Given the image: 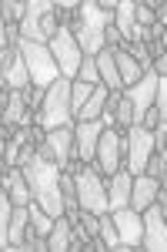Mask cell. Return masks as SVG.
<instances>
[{
  "mask_svg": "<svg viewBox=\"0 0 167 252\" xmlns=\"http://www.w3.org/2000/svg\"><path fill=\"white\" fill-rule=\"evenodd\" d=\"M20 172H24V182L30 189V202H37L44 212L57 219L64 215V195H60V168L54 165V158L47 152V145H24L20 152Z\"/></svg>",
  "mask_w": 167,
  "mask_h": 252,
  "instance_id": "cell-1",
  "label": "cell"
},
{
  "mask_svg": "<svg viewBox=\"0 0 167 252\" xmlns=\"http://www.w3.org/2000/svg\"><path fill=\"white\" fill-rule=\"evenodd\" d=\"M114 24V10H104L100 3L94 0H84L77 7V17L71 24V34H74L77 47L84 58H97L104 51V31Z\"/></svg>",
  "mask_w": 167,
  "mask_h": 252,
  "instance_id": "cell-2",
  "label": "cell"
},
{
  "mask_svg": "<svg viewBox=\"0 0 167 252\" xmlns=\"http://www.w3.org/2000/svg\"><path fill=\"white\" fill-rule=\"evenodd\" d=\"M20 27V40H30V44H50V37L57 34L60 20H57V10L50 0H27L24 7V20L17 24Z\"/></svg>",
  "mask_w": 167,
  "mask_h": 252,
  "instance_id": "cell-3",
  "label": "cell"
},
{
  "mask_svg": "<svg viewBox=\"0 0 167 252\" xmlns=\"http://www.w3.org/2000/svg\"><path fill=\"white\" fill-rule=\"evenodd\" d=\"M71 81L67 78H57L47 91H44V104L37 111L40 128L54 131V128H71Z\"/></svg>",
  "mask_w": 167,
  "mask_h": 252,
  "instance_id": "cell-4",
  "label": "cell"
},
{
  "mask_svg": "<svg viewBox=\"0 0 167 252\" xmlns=\"http://www.w3.org/2000/svg\"><path fill=\"white\" fill-rule=\"evenodd\" d=\"M74 175V192H77V205L84 212H94V215H104L107 212V185L100 182V175L94 165H77L71 168Z\"/></svg>",
  "mask_w": 167,
  "mask_h": 252,
  "instance_id": "cell-5",
  "label": "cell"
},
{
  "mask_svg": "<svg viewBox=\"0 0 167 252\" xmlns=\"http://www.w3.org/2000/svg\"><path fill=\"white\" fill-rule=\"evenodd\" d=\"M17 51L24 64H27V74H30V88H40V91H47L57 78H60V71H57L54 58H50V51L44 47V44H30V40H17Z\"/></svg>",
  "mask_w": 167,
  "mask_h": 252,
  "instance_id": "cell-6",
  "label": "cell"
},
{
  "mask_svg": "<svg viewBox=\"0 0 167 252\" xmlns=\"http://www.w3.org/2000/svg\"><path fill=\"white\" fill-rule=\"evenodd\" d=\"M164 212H167V195H164V185L157 189L154 202L144 209V235H141V249L147 252H164L167 249V229H164Z\"/></svg>",
  "mask_w": 167,
  "mask_h": 252,
  "instance_id": "cell-7",
  "label": "cell"
},
{
  "mask_svg": "<svg viewBox=\"0 0 167 252\" xmlns=\"http://www.w3.org/2000/svg\"><path fill=\"white\" fill-rule=\"evenodd\" d=\"M47 51H50V58H54L57 71H60V78L74 81L77 71H80V61H84V54H80V47H77V40H74V34H71V27H67V24H60V27H57V34L50 37Z\"/></svg>",
  "mask_w": 167,
  "mask_h": 252,
  "instance_id": "cell-8",
  "label": "cell"
},
{
  "mask_svg": "<svg viewBox=\"0 0 167 252\" xmlns=\"http://www.w3.org/2000/svg\"><path fill=\"white\" fill-rule=\"evenodd\" d=\"M157 78H161V74L144 71V74H141V81H137V84H130L127 91H124V97H127V104H130V125H141V121H144V115L154 108Z\"/></svg>",
  "mask_w": 167,
  "mask_h": 252,
  "instance_id": "cell-9",
  "label": "cell"
},
{
  "mask_svg": "<svg viewBox=\"0 0 167 252\" xmlns=\"http://www.w3.org/2000/svg\"><path fill=\"white\" fill-rule=\"evenodd\" d=\"M120 131L117 128H104L100 138H97V148H94V168L97 175H107L111 178L117 168H120Z\"/></svg>",
  "mask_w": 167,
  "mask_h": 252,
  "instance_id": "cell-10",
  "label": "cell"
},
{
  "mask_svg": "<svg viewBox=\"0 0 167 252\" xmlns=\"http://www.w3.org/2000/svg\"><path fill=\"white\" fill-rule=\"evenodd\" d=\"M111 222L114 229H117V235H120V242L127 246V249H141V235H144V222H141V212H134L130 205H124V209H114Z\"/></svg>",
  "mask_w": 167,
  "mask_h": 252,
  "instance_id": "cell-11",
  "label": "cell"
},
{
  "mask_svg": "<svg viewBox=\"0 0 167 252\" xmlns=\"http://www.w3.org/2000/svg\"><path fill=\"white\" fill-rule=\"evenodd\" d=\"M114 31L127 44H147L150 40L147 31L137 27V20H134V0H117L114 3Z\"/></svg>",
  "mask_w": 167,
  "mask_h": 252,
  "instance_id": "cell-12",
  "label": "cell"
},
{
  "mask_svg": "<svg viewBox=\"0 0 167 252\" xmlns=\"http://www.w3.org/2000/svg\"><path fill=\"white\" fill-rule=\"evenodd\" d=\"M104 131L100 121H80V128H74V152H71V161H80V165H94V148H97V138Z\"/></svg>",
  "mask_w": 167,
  "mask_h": 252,
  "instance_id": "cell-13",
  "label": "cell"
},
{
  "mask_svg": "<svg viewBox=\"0 0 167 252\" xmlns=\"http://www.w3.org/2000/svg\"><path fill=\"white\" fill-rule=\"evenodd\" d=\"M47 152L60 172H71V148H74V128H54L47 131Z\"/></svg>",
  "mask_w": 167,
  "mask_h": 252,
  "instance_id": "cell-14",
  "label": "cell"
},
{
  "mask_svg": "<svg viewBox=\"0 0 167 252\" xmlns=\"http://www.w3.org/2000/svg\"><path fill=\"white\" fill-rule=\"evenodd\" d=\"M30 108H27V91H7V108L0 115V125L7 128H30Z\"/></svg>",
  "mask_w": 167,
  "mask_h": 252,
  "instance_id": "cell-15",
  "label": "cell"
},
{
  "mask_svg": "<svg viewBox=\"0 0 167 252\" xmlns=\"http://www.w3.org/2000/svg\"><path fill=\"white\" fill-rule=\"evenodd\" d=\"M161 189V182L157 178H150V175H134V182H130V198L127 205L134 212H144L150 202H154V195Z\"/></svg>",
  "mask_w": 167,
  "mask_h": 252,
  "instance_id": "cell-16",
  "label": "cell"
},
{
  "mask_svg": "<svg viewBox=\"0 0 167 252\" xmlns=\"http://www.w3.org/2000/svg\"><path fill=\"white\" fill-rule=\"evenodd\" d=\"M130 182H134V175L127 172V168H117V172L111 175V189H107V212H114V209H124L130 198Z\"/></svg>",
  "mask_w": 167,
  "mask_h": 252,
  "instance_id": "cell-17",
  "label": "cell"
},
{
  "mask_svg": "<svg viewBox=\"0 0 167 252\" xmlns=\"http://www.w3.org/2000/svg\"><path fill=\"white\" fill-rule=\"evenodd\" d=\"M30 232V215H27V205H14V215H10V229H7V249L14 252L24 246V239Z\"/></svg>",
  "mask_w": 167,
  "mask_h": 252,
  "instance_id": "cell-18",
  "label": "cell"
},
{
  "mask_svg": "<svg viewBox=\"0 0 167 252\" xmlns=\"http://www.w3.org/2000/svg\"><path fill=\"white\" fill-rule=\"evenodd\" d=\"M0 74H3V81H7L10 91H27V88H30V74H27V64H24L17 47H14V54H10V64H7Z\"/></svg>",
  "mask_w": 167,
  "mask_h": 252,
  "instance_id": "cell-19",
  "label": "cell"
},
{
  "mask_svg": "<svg viewBox=\"0 0 167 252\" xmlns=\"http://www.w3.org/2000/svg\"><path fill=\"white\" fill-rule=\"evenodd\" d=\"M0 185H3V192L10 195V202H14V205H27V202H30V189H27V182H24L20 165L7 168V175L0 178Z\"/></svg>",
  "mask_w": 167,
  "mask_h": 252,
  "instance_id": "cell-20",
  "label": "cell"
},
{
  "mask_svg": "<svg viewBox=\"0 0 167 252\" xmlns=\"http://www.w3.org/2000/svg\"><path fill=\"white\" fill-rule=\"evenodd\" d=\"M94 64H97V78H100V84H104L107 91H124V84L117 78V67H114V51L111 47H104V51L94 58Z\"/></svg>",
  "mask_w": 167,
  "mask_h": 252,
  "instance_id": "cell-21",
  "label": "cell"
},
{
  "mask_svg": "<svg viewBox=\"0 0 167 252\" xmlns=\"http://www.w3.org/2000/svg\"><path fill=\"white\" fill-rule=\"evenodd\" d=\"M114 67H117V78H120V84H124V88L137 84V81H141V74H144V71L137 67V61L130 58L124 47H120V51H114Z\"/></svg>",
  "mask_w": 167,
  "mask_h": 252,
  "instance_id": "cell-22",
  "label": "cell"
},
{
  "mask_svg": "<svg viewBox=\"0 0 167 252\" xmlns=\"http://www.w3.org/2000/svg\"><path fill=\"white\" fill-rule=\"evenodd\" d=\"M107 94H111V91H107L104 84H97V88L91 91V97L80 104V111H77L74 118H80V121H97V118H100V111H104V101H107Z\"/></svg>",
  "mask_w": 167,
  "mask_h": 252,
  "instance_id": "cell-23",
  "label": "cell"
},
{
  "mask_svg": "<svg viewBox=\"0 0 167 252\" xmlns=\"http://www.w3.org/2000/svg\"><path fill=\"white\" fill-rule=\"evenodd\" d=\"M97 235H100V242L107 246V252H124L127 246L120 242V235H117V229H114V222H111V215L104 212V215H97Z\"/></svg>",
  "mask_w": 167,
  "mask_h": 252,
  "instance_id": "cell-24",
  "label": "cell"
},
{
  "mask_svg": "<svg viewBox=\"0 0 167 252\" xmlns=\"http://www.w3.org/2000/svg\"><path fill=\"white\" fill-rule=\"evenodd\" d=\"M67 242H71V222H67V215H57L54 229L47 235V249L50 252H67Z\"/></svg>",
  "mask_w": 167,
  "mask_h": 252,
  "instance_id": "cell-25",
  "label": "cell"
},
{
  "mask_svg": "<svg viewBox=\"0 0 167 252\" xmlns=\"http://www.w3.org/2000/svg\"><path fill=\"white\" fill-rule=\"evenodd\" d=\"M27 215H30V232H34V235H50V229H54V219L44 212L37 202H27Z\"/></svg>",
  "mask_w": 167,
  "mask_h": 252,
  "instance_id": "cell-26",
  "label": "cell"
},
{
  "mask_svg": "<svg viewBox=\"0 0 167 252\" xmlns=\"http://www.w3.org/2000/svg\"><path fill=\"white\" fill-rule=\"evenodd\" d=\"M10 215H14V202H10V195L3 192V185H0V252H10V249H7V229H10Z\"/></svg>",
  "mask_w": 167,
  "mask_h": 252,
  "instance_id": "cell-27",
  "label": "cell"
},
{
  "mask_svg": "<svg viewBox=\"0 0 167 252\" xmlns=\"http://www.w3.org/2000/svg\"><path fill=\"white\" fill-rule=\"evenodd\" d=\"M144 175H150V178H157L161 185L167 182V158H164V148H154L147 158V165H144Z\"/></svg>",
  "mask_w": 167,
  "mask_h": 252,
  "instance_id": "cell-28",
  "label": "cell"
},
{
  "mask_svg": "<svg viewBox=\"0 0 167 252\" xmlns=\"http://www.w3.org/2000/svg\"><path fill=\"white\" fill-rule=\"evenodd\" d=\"M97 88V84H84V81H71V115H77L80 111V104L91 97V91Z\"/></svg>",
  "mask_w": 167,
  "mask_h": 252,
  "instance_id": "cell-29",
  "label": "cell"
},
{
  "mask_svg": "<svg viewBox=\"0 0 167 252\" xmlns=\"http://www.w3.org/2000/svg\"><path fill=\"white\" fill-rule=\"evenodd\" d=\"M24 7H27V3H17V0H3V3H0L3 24H20V20H24Z\"/></svg>",
  "mask_w": 167,
  "mask_h": 252,
  "instance_id": "cell-30",
  "label": "cell"
},
{
  "mask_svg": "<svg viewBox=\"0 0 167 252\" xmlns=\"http://www.w3.org/2000/svg\"><path fill=\"white\" fill-rule=\"evenodd\" d=\"M154 111L167 121V78H157V91H154Z\"/></svg>",
  "mask_w": 167,
  "mask_h": 252,
  "instance_id": "cell-31",
  "label": "cell"
},
{
  "mask_svg": "<svg viewBox=\"0 0 167 252\" xmlns=\"http://www.w3.org/2000/svg\"><path fill=\"white\" fill-rule=\"evenodd\" d=\"M74 81H84V84H100L94 58H84V61H80V71H77V78H74Z\"/></svg>",
  "mask_w": 167,
  "mask_h": 252,
  "instance_id": "cell-32",
  "label": "cell"
},
{
  "mask_svg": "<svg viewBox=\"0 0 167 252\" xmlns=\"http://www.w3.org/2000/svg\"><path fill=\"white\" fill-rule=\"evenodd\" d=\"M80 225H84V232H87V235H97V215L80 209Z\"/></svg>",
  "mask_w": 167,
  "mask_h": 252,
  "instance_id": "cell-33",
  "label": "cell"
},
{
  "mask_svg": "<svg viewBox=\"0 0 167 252\" xmlns=\"http://www.w3.org/2000/svg\"><path fill=\"white\" fill-rule=\"evenodd\" d=\"M44 104V91L40 88H30V101H27V108H40Z\"/></svg>",
  "mask_w": 167,
  "mask_h": 252,
  "instance_id": "cell-34",
  "label": "cell"
},
{
  "mask_svg": "<svg viewBox=\"0 0 167 252\" xmlns=\"http://www.w3.org/2000/svg\"><path fill=\"white\" fill-rule=\"evenodd\" d=\"M10 44H7V24H3V14H0V51H7Z\"/></svg>",
  "mask_w": 167,
  "mask_h": 252,
  "instance_id": "cell-35",
  "label": "cell"
}]
</instances>
